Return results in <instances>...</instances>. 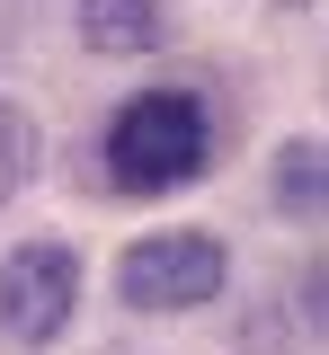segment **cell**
<instances>
[{
    "label": "cell",
    "mask_w": 329,
    "mask_h": 355,
    "mask_svg": "<svg viewBox=\"0 0 329 355\" xmlns=\"http://www.w3.org/2000/svg\"><path fill=\"white\" fill-rule=\"evenodd\" d=\"M81 36L98 53H151L169 36V18H160V0H81Z\"/></svg>",
    "instance_id": "cell-4"
},
{
    "label": "cell",
    "mask_w": 329,
    "mask_h": 355,
    "mask_svg": "<svg viewBox=\"0 0 329 355\" xmlns=\"http://www.w3.org/2000/svg\"><path fill=\"white\" fill-rule=\"evenodd\" d=\"M232 284V258L214 231H151L116 258V293L134 311H205Z\"/></svg>",
    "instance_id": "cell-2"
},
{
    "label": "cell",
    "mask_w": 329,
    "mask_h": 355,
    "mask_svg": "<svg viewBox=\"0 0 329 355\" xmlns=\"http://www.w3.org/2000/svg\"><path fill=\"white\" fill-rule=\"evenodd\" d=\"M329 160H321V142H285L276 151V214L294 222H321V196H329Z\"/></svg>",
    "instance_id": "cell-5"
},
{
    "label": "cell",
    "mask_w": 329,
    "mask_h": 355,
    "mask_svg": "<svg viewBox=\"0 0 329 355\" xmlns=\"http://www.w3.org/2000/svg\"><path fill=\"white\" fill-rule=\"evenodd\" d=\"M81 311V258L62 240H27L0 258V347H53Z\"/></svg>",
    "instance_id": "cell-3"
},
{
    "label": "cell",
    "mask_w": 329,
    "mask_h": 355,
    "mask_svg": "<svg viewBox=\"0 0 329 355\" xmlns=\"http://www.w3.org/2000/svg\"><path fill=\"white\" fill-rule=\"evenodd\" d=\"M107 187L116 196H169V187H196L205 160H214V107L196 89H134L116 116H107Z\"/></svg>",
    "instance_id": "cell-1"
},
{
    "label": "cell",
    "mask_w": 329,
    "mask_h": 355,
    "mask_svg": "<svg viewBox=\"0 0 329 355\" xmlns=\"http://www.w3.org/2000/svg\"><path fill=\"white\" fill-rule=\"evenodd\" d=\"M36 151H45V142H36V116H27L18 98H0V205L36 178Z\"/></svg>",
    "instance_id": "cell-6"
}]
</instances>
